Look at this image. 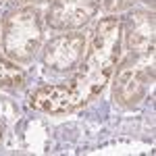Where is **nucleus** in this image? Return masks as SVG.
<instances>
[{
    "instance_id": "obj_3",
    "label": "nucleus",
    "mask_w": 156,
    "mask_h": 156,
    "mask_svg": "<svg viewBox=\"0 0 156 156\" xmlns=\"http://www.w3.org/2000/svg\"><path fill=\"white\" fill-rule=\"evenodd\" d=\"M154 79V52L150 54H129L117 71L112 85V98L121 106H135L148 92Z\"/></svg>"
},
{
    "instance_id": "obj_7",
    "label": "nucleus",
    "mask_w": 156,
    "mask_h": 156,
    "mask_svg": "<svg viewBox=\"0 0 156 156\" xmlns=\"http://www.w3.org/2000/svg\"><path fill=\"white\" fill-rule=\"evenodd\" d=\"M29 104H31V108H36L40 112H50V115L75 110V102H73L67 83L44 85V87L36 90L29 96Z\"/></svg>"
},
{
    "instance_id": "obj_5",
    "label": "nucleus",
    "mask_w": 156,
    "mask_h": 156,
    "mask_svg": "<svg viewBox=\"0 0 156 156\" xmlns=\"http://www.w3.org/2000/svg\"><path fill=\"white\" fill-rule=\"evenodd\" d=\"M100 9V0H54L48 11V25L54 29H77L90 23Z\"/></svg>"
},
{
    "instance_id": "obj_1",
    "label": "nucleus",
    "mask_w": 156,
    "mask_h": 156,
    "mask_svg": "<svg viewBox=\"0 0 156 156\" xmlns=\"http://www.w3.org/2000/svg\"><path fill=\"white\" fill-rule=\"evenodd\" d=\"M121 19L117 17H106L96 25L92 46L85 54L81 69L67 83L75 108L87 104L108 83L121 54Z\"/></svg>"
},
{
    "instance_id": "obj_11",
    "label": "nucleus",
    "mask_w": 156,
    "mask_h": 156,
    "mask_svg": "<svg viewBox=\"0 0 156 156\" xmlns=\"http://www.w3.org/2000/svg\"><path fill=\"white\" fill-rule=\"evenodd\" d=\"M0 140H2V123H0Z\"/></svg>"
},
{
    "instance_id": "obj_2",
    "label": "nucleus",
    "mask_w": 156,
    "mask_h": 156,
    "mask_svg": "<svg viewBox=\"0 0 156 156\" xmlns=\"http://www.w3.org/2000/svg\"><path fill=\"white\" fill-rule=\"evenodd\" d=\"M42 19L34 6H21L6 15L2 25V50L12 62H27L42 44Z\"/></svg>"
},
{
    "instance_id": "obj_9",
    "label": "nucleus",
    "mask_w": 156,
    "mask_h": 156,
    "mask_svg": "<svg viewBox=\"0 0 156 156\" xmlns=\"http://www.w3.org/2000/svg\"><path fill=\"white\" fill-rule=\"evenodd\" d=\"M137 0H100L102 9L106 12H121L125 9H129L131 4H135Z\"/></svg>"
},
{
    "instance_id": "obj_4",
    "label": "nucleus",
    "mask_w": 156,
    "mask_h": 156,
    "mask_svg": "<svg viewBox=\"0 0 156 156\" xmlns=\"http://www.w3.org/2000/svg\"><path fill=\"white\" fill-rule=\"evenodd\" d=\"M83 34H62L52 37L44 48V65L54 71H69L83 58Z\"/></svg>"
},
{
    "instance_id": "obj_10",
    "label": "nucleus",
    "mask_w": 156,
    "mask_h": 156,
    "mask_svg": "<svg viewBox=\"0 0 156 156\" xmlns=\"http://www.w3.org/2000/svg\"><path fill=\"white\" fill-rule=\"evenodd\" d=\"M15 4H31V2H48V0H12Z\"/></svg>"
},
{
    "instance_id": "obj_6",
    "label": "nucleus",
    "mask_w": 156,
    "mask_h": 156,
    "mask_svg": "<svg viewBox=\"0 0 156 156\" xmlns=\"http://www.w3.org/2000/svg\"><path fill=\"white\" fill-rule=\"evenodd\" d=\"M121 29H125L129 54H150L154 52V12L133 11L121 21Z\"/></svg>"
},
{
    "instance_id": "obj_8",
    "label": "nucleus",
    "mask_w": 156,
    "mask_h": 156,
    "mask_svg": "<svg viewBox=\"0 0 156 156\" xmlns=\"http://www.w3.org/2000/svg\"><path fill=\"white\" fill-rule=\"evenodd\" d=\"M21 83H23V71L11 58H6L4 50L0 48V85L15 87V85H21Z\"/></svg>"
}]
</instances>
